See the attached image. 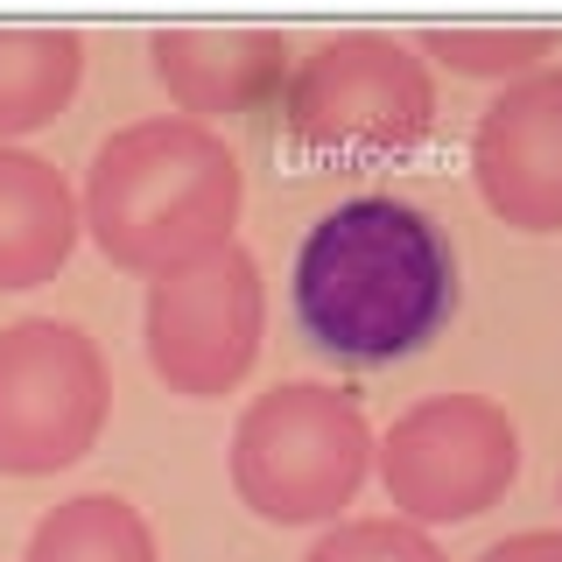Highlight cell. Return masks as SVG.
Returning <instances> with one entry per match:
<instances>
[{"label":"cell","instance_id":"cell-3","mask_svg":"<svg viewBox=\"0 0 562 562\" xmlns=\"http://www.w3.org/2000/svg\"><path fill=\"white\" fill-rule=\"evenodd\" d=\"M373 443L359 394L330 380H289L254 394L233 422V492L254 520L268 527H330L359 499L366 471H373Z\"/></svg>","mask_w":562,"mask_h":562},{"label":"cell","instance_id":"cell-6","mask_svg":"<svg viewBox=\"0 0 562 562\" xmlns=\"http://www.w3.org/2000/svg\"><path fill=\"white\" fill-rule=\"evenodd\" d=\"M113 415L105 351L64 316H22L0 330V471L57 479L85 464Z\"/></svg>","mask_w":562,"mask_h":562},{"label":"cell","instance_id":"cell-11","mask_svg":"<svg viewBox=\"0 0 562 562\" xmlns=\"http://www.w3.org/2000/svg\"><path fill=\"white\" fill-rule=\"evenodd\" d=\"M85 85V43L70 29H0V148L64 113Z\"/></svg>","mask_w":562,"mask_h":562},{"label":"cell","instance_id":"cell-8","mask_svg":"<svg viewBox=\"0 0 562 562\" xmlns=\"http://www.w3.org/2000/svg\"><path fill=\"white\" fill-rule=\"evenodd\" d=\"M471 183L499 225L535 239L562 233V64L499 85L471 127Z\"/></svg>","mask_w":562,"mask_h":562},{"label":"cell","instance_id":"cell-15","mask_svg":"<svg viewBox=\"0 0 562 562\" xmlns=\"http://www.w3.org/2000/svg\"><path fill=\"white\" fill-rule=\"evenodd\" d=\"M479 562H562V527H527V535L492 541Z\"/></svg>","mask_w":562,"mask_h":562},{"label":"cell","instance_id":"cell-7","mask_svg":"<svg viewBox=\"0 0 562 562\" xmlns=\"http://www.w3.org/2000/svg\"><path fill=\"white\" fill-rule=\"evenodd\" d=\"M260 338H268V281L239 239L148 281L140 345H148V366L169 394L225 401L254 373Z\"/></svg>","mask_w":562,"mask_h":562},{"label":"cell","instance_id":"cell-12","mask_svg":"<svg viewBox=\"0 0 562 562\" xmlns=\"http://www.w3.org/2000/svg\"><path fill=\"white\" fill-rule=\"evenodd\" d=\"M22 562H162V555H155V527L134 499H120V492H78V499L49 506L35 520Z\"/></svg>","mask_w":562,"mask_h":562},{"label":"cell","instance_id":"cell-16","mask_svg":"<svg viewBox=\"0 0 562 562\" xmlns=\"http://www.w3.org/2000/svg\"><path fill=\"white\" fill-rule=\"evenodd\" d=\"M555 499H562V485H555Z\"/></svg>","mask_w":562,"mask_h":562},{"label":"cell","instance_id":"cell-13","mask_svg":"<svg viewBox=\"0 0 562 562\" xmlns=\"http://www.w3.org/2000/svg\"><path fill=\"white\" fill-rule=\"evenodd\" d=\"M415 49L436 57V64H450L457 78L520 85V78H535V70H549L555 35L549 29H429Z\"/></svg>","mask_w":562,"mask_h":562},{"label":"cell","instance_id":"cell-1","mask_svg":"<svg viewBox=\"0 0 562 562\" xmlns=\"http://www.w3.org/2000/svg\"><path fill=\"white\" fill-rule=\"evenodd\" d=\"M295 330L338 373H386L429 351L464 303L450 225L422 198L359 190L316 211L289 268Z\"/></svg>","mask_w":562,"mask_h":562},{"label":"cell","instance_id":"cell-2","mask_svg":"<svg viewBox=\"0 0 562 562\" xmlns=\"http://www.w3.org/2000/svg\"><path fill=\"white\" fill-rule=\"evenodd\" d=\"M239 204H246V169L233 140L183 113L134 120L113 140H99L78 198L92 246L113 268L148 281L233 246Z\"/></svg>","mask_w":562,"mask_h":562},{"label":"cell","instance_id":"cell-9","mask_svg":"<svg viewBox=\"0 0 562 562\" xmlns=\"http://www.w3.org/2000/svg\"><path fill=\"white\" fill-rule=\"evenodd\" d=\"M148 70L183 120H239L289 92L295 49L281 29H162L148 35Z\"/></svg>","mask_w":562,"mask_h":562},{"label":"cell","instance_id":"cell-14","mask_svg":"<svg viewBox=\"0 0 562 562\" xmlns=\"http://www.w3.org/2000/svg\"><path fill=\"white\" fill-rule=\"evenodd\" d=\"M303 562H450L429 527L408 520H330Z\"/></svg>","mask_w":562,"mask_h":562},{"label":"cell","instance_id":"cell-10","mask_svg":"<svg viewBox=\"0 0 562 562\" xmlns=\"http://www.w3.org/2000/svg\"><path fill=\"white\" fill-rule=\"evenodd\" d=\"M85 239L78 190L57 162L29 148H0V295L43 289L64 274V260Z\"/></svg>","mask_w":562,"mask_h":562},{"label":"cell","instance_id":"cell-5","mask_svg":"<svg viewBox=\"0 0 562 562\" xmlns=\"http://www.w3.org/2000/svg\"><path fill=\"white\" fill-rule=\"evenodd\" d=\"M373 471L408 527H464L520 479V422L492 394H429L373 443Z\"/></svg>","mask_w":562,"mask_h":562},{"label":"cell","instance_id":"cell-4","mask_svg":"<svg viewBox=\"0 0 562 562\" xmlns=\"http://www.w3.org/2000/svg\"><path fill=\"white\" fill-rule=\"evenodd\" d=\"M281 120L295 148L324 162H401L436 127L429 57L401 35L345 29L289 70Z\"/></svg>","mask_w":562,"mask_h":562}]
</instances>
